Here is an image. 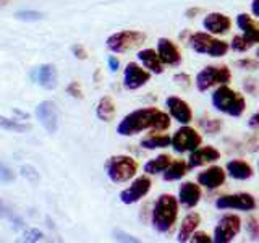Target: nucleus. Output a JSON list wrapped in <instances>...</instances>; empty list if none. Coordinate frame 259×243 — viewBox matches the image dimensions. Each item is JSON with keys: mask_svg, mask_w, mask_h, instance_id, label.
Wrapping results in <instances>:
<instances>
[{"mask_svg": "<svg viewBox=\"0 0 259 243\" xmlns=\"http://www.w3.org/2000/svg\"><path fill=\"white\" fill-rule=\"evenodd\" d=\"M170 115L164 110L156 107H144L130 112L128 115L120 122L117 132L121 136H133L144 132V130H152V132H165L170 128Z\"/></svg>", "mask_w": 259, "mask_h": 243, "instance_id": "obj_1", "label": "nucleus"}, {"mask_svg": "<svg viewBox=\"0 0 259 243\" xmlns=\"http://www.w3.org/2000/svg\"><path fill=\"white\" fill-rule=\"evenodd\" d=\"M36 81L44 89H54L57 86V68L52 63L40 65L36 71Z\"/></svg>", "mask_w": 259, "mask_h": 243, "instance_id": "obj_24", "label": "nucleus"}, {"mask_svg": "<svg viewBox=\"0 0 259 243\" xmlns=\"http://www.w3.org/2000/svg\"><path fill=\"white\" fill-rule=\"evenodd\" d=\"M157 54L164 65H170V67H178L182 63V52L178 46L167 37H160L157 40Z\"/></svg>", "mask_w": 259, "mask_h": 243, "instance_id": "obj_15", "label": "nucleus"}, {"mask_svg": "<svg viewBox=\"0 0 259 243\" xmlns=\"http://www.w3.org/2000/svg\"><path fill=\"white\" fill-rule=\"evenodd\" d=\"M67 93L73 97H76V99H81V97H83V91H81L78 81H71V83L67 86Z\"/></svg>", "mask_w": 259, "mask_h": 243, "instance_id": "obj_39", "label": "nucleus"}, {"mask_svg": "<svg viewBox=\"0 0 259 243\" xmlns=\"http://www.w3.org/2000/svg\"><path fill=\"white\" fill-rule=\"evenodd\" d=\"M138 60L143 63L146 70L154 73V75L164 73V63H162L157 51H154V49H143V51H140L138 52Z\"/></svg>", "mask_w": 259, "mask_h": 243, "instance_id": "obj_20", "label": "nucleus"}, {"mask_svg": "<svg viewBox=\"0 0 259 243\" xmlns=\"http://www.w3.org/2000/svg\"><path fill=\"white\" fill-rule=\"evenodd\" d=\"M144 40H146L144 32L128 29V31H120V32H115V34H112L107 39V47L112 52L121 54V52L130 51V49H133V47L141 46Z\"/></svg>", "mask_w": 259, "mask_h": 243, "instance_id": "obj_8", "label": "nucleus"}, {"mask_svg": "<svg viewBox=\"0 0 259 243\" xmlns=\"http://www.w3.org/2000/svg\"><path fill=\"white\" fill-rule=\"evenodd\" d=\"M241 230V219L237 214H224L219 219L214 227L212 241L215 243H229L232 241Z\"/></svg>", "mask_w": 259, "mask_h": 243, "instance_id": "obj_9", "label": "nucleus"}, {"mask_svg": "<svg viewBox=\"0 0 259 243\" xmlns=\"http://www.w3.org/2000/svg\"><path fill=\"white\" fill-rule=\"evenodd\" d=\"M243 88H245L246 91L251 93V94L257 93V86H256V83H254V79H251V78L245 79V83H243Z\"/></svg>", "mask_w": 259, "mask_h": 243, "instance_id": "obj_43", "label": "nucleus"}, {"mask_svg": "<svg viewBox=\"0 0 259 243\" xmlns=\"http://www.w3.org/2000/svg\"><path fill=\"white\" fill-rule=\"evenodd\" d=\"M221 159V151L212 148V146H204V148H196L194 151L190 152L188 157V169H196V167H202L207 166L210 162H215Z\"/></svg>", "mask_w": 259, "mask_h": 243, "instance_id": "obj_16", "label": "nucleus"}, {"mask_svg": "<svg viewBox=\"0 0 259 243\" xmlns=\"http://www.w3.org/2000/svg\"><path fill=\"white\" fill-rule=\"evenodd\" d=\"M178 219V199L174 194L164 193L156 199L152 208V227L159 233H168Z\"/></svg>", "mask_w": 259, "mask_h": 243, "instance_id": "obj_2", "label": "nucleus"}, {"mask_svg": "<svg viewBox=\"0 0 259 243\" xmlns=\"http://www.w3.org/2000/svg\"><path fill=\"white\" fill-rule=\"evenodd\" d=\"M0 217L7 219L8 222H12L15 227H18V229H21V227L24 225L23 219L18 214H16V211H13L2 198H0Z\"/></svg>", "mask_w": 259, "mask_h": 243, "instance_id": "obj_29", "label": "nucleus"}, {"mask_svg": "<svg viewBox=\"0 0 259 243\" xmlns=\"http://www.w3.org/2000/svg\"><path fill=\"white\" fill-rule=\"evenodd\" d=\"M201 201V185L193 182H185L178 190V202L186 209H193Z\"/></svg>", "mask_w": 259, "mask_h": 243, "instance_id": "obj_19", "label": "nucleus"}, {"mask_svg": "<svg viewBox=\"0 0 259 243\" xmlns=\"http://www.w3.org/2000/svg\"><path fill=\"white\" fill-rule=\"evenodd\" d=\"M212 105L215 107V110L225 113V115L230 117H241L246 110V101L241 94H238L237 91H233L232 88H229L227 85H221L217 86V89L212 93Z\"/></svg>", "mask_w": 259, "mask_h": 243, "instance_id": "obj_3", "label": "nucleus"}, {"mask_svg": "<svg viewBox=\"0 0 259 243\" xmlns=\"http://www.w3.org/2000/svg\"><path fill=\"white\" fill-rule=\"evenodd\" d=\"M20 172H21V175L26 178V180H29L31 183H37L39 182V172L37 170L32 167V166H23L21 169H20Z\"/></svg>", "mask_w": 259, "mask_h": 243, "instance_id": "obj_34", "label": "nucleus"}, {"mask_svg": "<svg viewBox=\"0 0 259 243\" xmlns=\"http://www.w3.org/2000/svg\"><path fill=\"white\" fill-rule=\"evenodd\" d=\"M188 174V164L185 160H172L170 166L164 170V180L165 182H177Z\"/></svg>", "mask_w": 259, "mask_h": 243, "instance_id": "obj_26", "label": "nucleus"}, {"mask_svg": "<svg viewBox=\"0 0 259 243\" xmlns=\"http://www.w3.org/2000/svg\"><path fill=\"white\" fill-rule=\"evenodd\" d=\"M172 144V136L165 133H154L141 140V148L144 149H164Z\"/></svg>", "mask_w": 259, "mask_h": 243, "instance_id": "obj_25", "label": "nucleus"}, {"mask_svg": "<svg viewBox=\"0 0 259 243\" xmlns=\"http://www.w3.org/2000/svg\"><path fill=\"white\" fill-rule=\"evenodd\" d=\"M202 143V136L196 132L194 128L190 125H183L177 130L172 136V148L178 154H185V152H191L196 148H199Z\"/></svg>", "mask_w": 259, "mask_h": 243, "instance_id": "obj_7", "label": "nucleus"}, {"mask_svg": "<svg viewBox=\"0 0 259 243\" xmlns=\"http://www.w3.org/2000/svg\"><path fill=\"white\" fill-rule=\"evenodd\" d=\"M256 55H257V57H259V49H257V52H256Z\"/></svg>", "mask_w": 259, "mask_h": 243, "instance_id": "obj_48", "label": "nucleus"}, {"mask_svg": "<svg viewBox=\"0 0 259 243\" xmlns=\"http://www.w3.org/2000/svg\"><path fill=\"white\" fill-rule=\"evenodd\" d=\"M105 172L112 182L123 183L136 175L138 162L130 156H113L105 162Z\"/></svg>", "mask_w": 259, "mask_h": 243, "instance_id": "obj_6", "label": "nucleus"}, {"mask_svg": "<svg viewBox=\"0 0 259 243\" xmlns=\"http://www.w3.org/2000/svg\"><path fill=\"white\" fill-rule=\"evenodd\" d=\"M44 238V233L37 229H29L24 232V241H40Z\"/></svg>", "mask_w": 259, "mask_h": 243, "instance_id": "obj_38", "label": "nucleus"}, {"mask_svg": "<svg viewBox=\"0 0 259 243\" xmlns=\"http://www.w3.org/2000/svg\"><path fill=\"white\" fill-rule=\"evenodd\" d=\"M248 127H249V128H253V130H259V110L249 117V120H248Z\"/></svg>", "mask_w": 259, "mask_h": 243, "instance_id": "obj_44", "label": "nucleus"}, {"mask_svg": "<svg viewBox=\"0 0 259 243\" xmlns=\"http://www.w3.org/2000/svg\"><path fill=\"white\" fill-rule=\"evenodd\" d=\"M107 62H109V68H110V71H117V70L120 68V62H118L117 57L110 55Z\"/></svg>", "mask_w": 259, "mask_h": 243, "instance_id": "obj_46", "label": "nucleus"}, {"mask_svg": "<svg viewBox=\"0 0 259 243\" xmlns=\"http://www.w3.org/2000/svg\"><path fill=\"white\" fill-rule=\"evenodd\" d=\"M225 178H227L225 170L219 166H212L206 170H202L201 174H198V183L202 186V188L215 190L225 183Z\"/></svg>", "mask_w": 259, "mask_h": 243, "instance_id": "obj_17", "label": "nucleus"}, {"mask_svg": "<svg viewBox=\"0 0 259 243\" xmlns=\"http://www.w3.org/2000/svg\"><path fill=\"white\" fill-rule=\"evenodd\" d=\"M227 174L235 180H248L253 177V169L245 160L232 159L230 162H227Z\"/></svg>", "mask_w": 259, "mask_h": 243, "instance_id": "obj_23", "label": "nucleus"}, {"mask_svg": "<svg viewBox=\"0 0 259 243\" xmlns=\"http://www.w3.org/2000/svg\"><path fill=\"white\" fill-rule=\"evenodd\" d=\"M149 79H151V71L141 68L140 65L133 62H130L126 65L125 73H123V85L130 91L143 88Z\"/></svg>", "mask_w": 259, "mask_h": 243, "instance_id": "obj_12", "label": "nucleus"}, {"mask_svg": "<svg viewBox=\"0 0 259 243\" xmlns=\"http://www.w3.org/2000/svg\"><path fill=\"white\" fill-rule=\"evenodd\" d=\"M251 13H253L256 18H259V0H253V2H251Z\"/></svg>", "mask_w": 259, "mask_h": 243, "instance_id": "obj_47", "label": "nucleus"}, {"mask_svg": "<svg viewBox=\"0 0 259 243\" xmlns=\"http://www.w3.org/2000/svg\"><path fill=\"white\" fill-rule=\"evenodd\" d=\"M15 16L21 21H39L44 18V15L40 12H34V10H21V12H16Z\"/></svg>", "mask_w": 259, "mask_h": 243, "instance_id": "obj_33", "label": "nucleus"}, {"mask_svg": "<svg viewBox=\"0 0 259 243\" xmlns=\"http://www.w3.org/2000/svg\"><path fill=\"white\" fill-rule=\"evenodd\" d=\"M199 125L207 135H217L222 130V122L219 118H204L199 122Z\"/></svg>", "mask_w": 259, "mask_h": 243, "instance_id": "obj_31", "label": "nucleus"}, {"mask_svg": "<svg viewBox=\"0 0 259 243\" xmlns=\"http://www.w3.org/2000/svg\"><path fill=\"white\" fill-rule=\"evenodd\" d=\"M174 81L182 88H188L190 83H191V78L190 75H186V73H177V75L174 76Z\"/></svg>", "mask_w": 259, "mask_h": 243, "instance_id": "obj_40", "label": "nucleus"}, {"mask_svg": "<svg viewBox=\"0 0 259 243\" xmlns=\"http://www.w3.org/2000/svg\"><path fill=\"white\" fill-rule=\"evenodd\" d=\"M230 79H232V71L229 67H225V65H219V67L207 65V67H204L196 75V81L194 83H196L199 93H204L215 86L230 83Z\"/></svg>", "mask_w": 259, "mask_h": 243, "instance_id": "obj_5", "label": "nucleus"}, {"mask_svg": "<svg viewBox=\"0 0 259 243\" xmlns=\"http://www.w3.org/2000/svg\"><path fill=\"white\" fill-rule=\"evenodd\" d=\"M257 167H259V162H257Z\"/></svg>", "mask_w": 259, "mask_h": 243, "instance_id": "obj_49", "label": "nucleus"}, {"mask_svg": "<svg viewBox=\"0 0 259 243\" xmlns=\"http://www.w3.org/2000/svg\"><path fill=\"white\" fill-rule=\"evenodd\" d=\"M151 188H152L151 178L148 175H141V177H138L126 190L120 193V201L125 202V205H135V202L143 199L146 194L151 191Z\"/></svg>", "mask_w": 259, "mask_h": 243, "instance_id": "obj_11", "label": "nucleus"}, {"mask_svg": "<svg viewBox=\"0 0 259 243\" xmlns=\"http://www.w3.org/2000/svg\"><path fill=\"white\" fill-rule=\"evenodd\" d=\"M0 128H5L8 132H16V133H24L31 128L28 124H21L20 120H13V118H7L0 115Z\"/></svg>", "mask_w": 259, "mask_h": 243, "instance_id": "obj_30", "label": "nucleus"}, {"mask_svg": "<svg viewBox=\"0 0 259 243\" xmlns=\"http://www.w3.org/2000/svg\"><path fill=\"white\" fill-rule=\"evenodd\" d=\"M97 117H99L102 122H110L113 117H115V104L110 99L109 96H104L102 99L97 104V109H96Z\"/></svg>", "mask_w": 259, "mask_h": 243, "instance_id": "obj_28", "label": "nucleus"}, {"mask_svg": "<svg viewBox=\"0 0 259 243\" xmlns=\"http://www.w3.org/2000/svg\"><path fill=\"white\" fill-rule=\"evenodd\" d=\"M190 241H194V243H201V241H202V243H209V241H212V238H210L206 232H194V233L191 235Z\"/></svg>", "mask_w": 259, "mask_h": 243, "instance_id": "obj_41", "label": "nucleus"}, {"mask_svg": "<svg viewBox=\"0 0 259 243\" xmlns=\"http://www.w3.org/2000/svg\"><path fill=\"white\" fill-rule=\"evenodd\" d=\"M230 26H232V21L229 16L224 13H217V12L207 13L204 16V20H202V28L214 36L225 34V32L230 29Z\"/></svg>", "mask_w": 259, "mask_h": 243, "instance_id": "obj_18", "label": "nucleus"}, {"mask_svg": "<svg viewBox=\"0 0 259 243\" xmlns=\"http://www.w3.org/2000/svg\"><path fill=\"white\" fill-rule=\"evenodd\" d=\"M172 162V157L168 154H160V156L154 157L151 160H148L144 164V172L148 175H157V174H164V170L170 166Z\"/></svg>", "mask_w": 259, "mask_h": 243, "instance_id": "obj_27", "label": "nucleus"}, {"mask_svg": "<svg viewBox=\"0 0 259 243\" xmlns=\"http://www.w3.org/2000/svg\"><path fill=\"white\" fill-rule=\"evenodd\" d=\"M254 44H251L249 40L245 37V36H233V39H232V43H230V47L233 49L235 52H246V51H249L251 47H253Z\"/></svg>", "mask_w": 259, "mask_h": 243, "instance_id": "obj_32", "label": "nucleus"}, {"mask_svg": "<svg viewBox=\"0 0 259 243\" xmlns=\"http://www.w3.org/2000/svg\"><path fill=\"white\" fill-rule=\"evenodd\" d=\"M199 224H201V216L198 213H188L183 217V221L180 224V229H178V233H177V240L182 243L190 241L191 235L196 232Z\"/></svg>", "mask_w": 259, "mask_h": 243, "instance_id": "obj_22", "label": "nucleus"}, {"mask_svg": "<svg viewBox=\"0 0 259 243\" xmlns=\"http://www.w3.org/2000/svg\"><path fill=\"white\" fill-rule=\"evenodd\" d=\"M237 26L251 44H259V24L254 23L248 13L237 15Z\"/></svg>", "mask_w": 259, "mask_h": 243, "instance_id": "obj_21", "label": "nucleus"}, {"mask_svg": "<svg viewBox=\"0 0 259 243\" xmlns=\"http://www.w3.org/2000/svg\"><path fill=\"white\" fill-rule=\"evenodd\" d=\"M115 240H120V241H140L138 238L132 237V235H128V233H123V232H115Z\"/></svg>", "mask_w": 259, "mask_h": 243, "instance_id": "obj_45", "label": "nucleus"}, {"mask_svg": "<svg viewBox=\"0 0 259 243\" xmlns=\"http://www.w3.org/2000/svg\"><path fill=\"white\" fill-rule=\"evenodd\" d=\"M167 109H168V115L174 120H177L178 124L182 125H190L193 120V110L188 105V102H185L182 97L177 96H170L167 97Z\"/></svg>", "mask_w": 259, "mask_h": 243, "instance_id": "obj_14", "label": "nucleus"}, {"mask_svg": "<svg viewBox=\"0 0 259 243\" xmlns=\"http://www.w3.org/2000/svg\"><path fill=\"white\" fill-rule=\"evenodd\" d=\"M246 229L251 240H259V222L256 217H249L246 221Z\"/></svg>", "mask_w": 259, "mask_h": 243, "instance_id": "obj_35", "label": "nucleus"}, {"mask_svg": "<svg viewBox=\"0 0 259 243\" xmlns=\"http://www.w3.org/2000/svg\"><path fill=\"white\" fill-rule=\"evenodd\" d=\"M188 43L191 49L198 54H204L214 59H221L229 52V44L222 39H217L210 32H193L188 37Z\"/></svg>", "mask_w": 259, "mask_h": 243, "instance_id": "obj_4", "label": "nucleus"}, {"mask_svg": "<svg viewBox=\"0 0 259 243\" xmlns=\"http://www.w3.org/2000/svg\"><path fill=\"white\" fill-rule=\"evenodd\" d=\"M71 52H73V55L76 57V59H79V60H84L86 57H88V52H86V49L83 47V46H79V44H75L71 47Z\"/></svg>", "mask_w": 259, "mask_h": 243, "instance_id": "obj_42", "label": "nucleus"}, {"mask_svg": "<svg viewBox=\"0 0 259 243\" xmlns=\"http://www.w3.org/2000/svg\"><path fill=\"white\" fill-rule=\"evenodd\" d=\"M237 65L243 70H248V71H253V70H257L259 68V62L254 60V59H241L237 62Z\"/></svg>", "mask_w": 259, "mask_h": 243, "instance_id": "obj_37", "label": "nucleus"}, {"mask_svg": "<svg viewBox=\"0 0 259 243\" xmlns=\"http://www.w3.org/2000/svg\"><path fill=\"white\" fill-rule=\"evenodd\" d=\"M36 117L49 133H55L59 127V110L52 101H42L36 109Z\"/></svg>", "mask_w": 259, "mask_h": 243, "instance_id": "obj_13", "label": "nucleus"}, {"mask_svg": "<svg viewBox=\"0 0 259 243\" xmlns=\"http://www.w3.org/2000/svg\"><path fill=\"white\" fill-rule=\"evenodd\" d=\"M15 172L4 162H0V182H13Z\"/></svg>", "mask_w": 259, "mask_h": 243, "instance_id": "obj_36", "label": "nucleus"}, {"mask_svg": "<svg viewBox=\"0 0 259 243\" xmlns=\"http://www.w3.org/2000/svg\"><path fill=\"white\" fill-rule=\"evenodd\" d=\"M256 199L253 194L249 193H233V194H224V196L217 198L215 208L217 209H237V211H253L256 209Z\"/></svg>", "mask_w": 259, "mask_h": 243, "instance_id": "obj_10", "label": "nucleus"}]
</instances>
